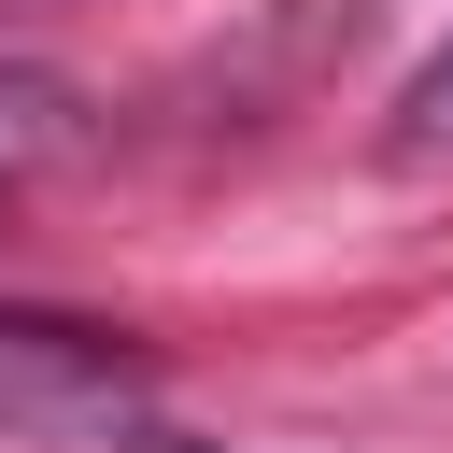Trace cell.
Here are the masks:
<instances>
[{
  "label": "cell",
  "instance_id": "277c9868",
  "mask_svg": "<svg viewBox=\"0 0 453 453\" xmlns=\"http://www.w3.org/2000/svg\"><path fill=\"white\" fill-rule=\"evenodd\" d=\"M156 453H212V439H156Z\"/></svg>",
  "mask_w": 453,
  "mask_h": 453
},
{
  "label": "cell",
  "instance_id": "3957f363",
  "mask_svg": "<svg viewBox=\"0 0 453 453\" xmlns=\"http://www.w3.org/2000/svg\"><path fill=\"white\" fill-rule=\"evenodd\" d=\"M382 156H396V170H439V156H453V28H439V42H425V71L396 85V113H382Z\"/></svg>",
  "mask_w": 453,
  "mask_h": 453
},
{
  "label": "cell",
  "instance_id": "7a4b0ae2",
  "mask_svg": "<svg viewBox=\"0 0 453 453\" xmlns=\"http://www.w3.org/2000/svg\"><path fill=\"white\" fill-rule=\"evenodd\" d=\"M71 142H85V85H71V71H42V57H0V184L57 170Z\"/></svg>",
  "mask_w": 453,
  "mask_h": 453
},
{
  "label": "cell",
  "instance_id": "6da1fadb",
  "mask_svg": "<svg viewBox=\"0 0 453 453\" xmlns=\"http://www.w3.org/2000/svg\"><path fill=\"white\" fill-rule=\"evenodd\" d=\"M142 411V340L85 311H0V425H113Z\"/></svg>",
  "mask_w": 453,
  "mask_h": 453
}]
</instances>
